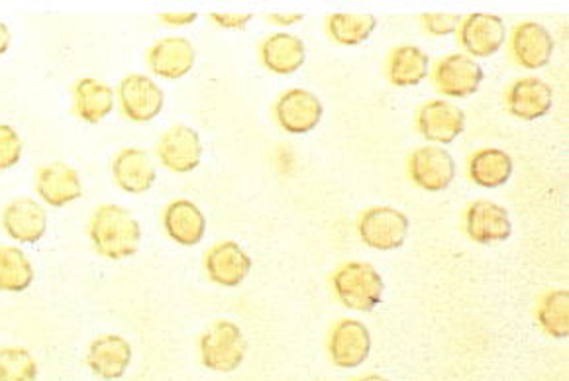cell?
Instances as JSON below:
<instances>
[{
	"label": "cell",
	"instance_id": "6da1fadb",
	"mask_svg": "<svg viewBox=\"0 0 569 381\" xmlns=\"http://www.w3.org/2000/svg\"><path fill=\"white\" fill-rule=\"evenodd\" d=\"M92 247L110 260H124L138 252L142 229L134 214L118 204H102L91 219Z\"/></svg>",
	"mask_w": 569,
	"mask_h": 381
},
{
	"label": "cell",
	"instance_id": "7a4b0ae2",
	"mask_svg": "<svg viewBox=\"0 0 569 381\" xmlns=\"http://www.w3.org/2000/svg\"><path fill=\"white\" fill-rule=\"evenodd\" d=\"M335 289L348 309L369 313L381 303L386 283L373 265L352 262L336 271Z\"/></svg>",
	"mask_w": 569,
	"mask_h": 381
},
{
	"label": "cell",
	"instance_id": "3957f363",
	"mask_svg": "<svg viewBox=\"0 0 569 381\" xmlns=\"http://www.w3.org/2000/svg\"><path fill=\"white\" fill-rule=\"evenodd\" d=\"M246 352L248 340L234 322H217L201 339L202 364L212 372H234L242 365Z\"/></svg>",
	"mask_w": 569,
	"mask_h": 381
},
{
	"label": "cell",
	"instance_id": "277c9868",
	"mask_svg": "<svg viewBox=\"0 0 569 381\" xmlns=\"http://www.w3.org/2000/svg\"><path fill=\"white\" fill-rule=\"evenodd\" d=\"M409 217L393 207H376L363 212L360 237L369 248L397 250L405 244L409 234Z\"/></svg>",
	"mask_w": 569,
	"mask_h": 381
},
{
	"label": "cell",
	"instance_id": "5b68a950",
	"mask_svg": "<svg viewBox=\"0 0 569 381\" xmlns=\"http://www.w3.org/2000/svg\"><path fill=\"white\" fill-rule=\"evenodd\" d=\"M409 171L417 186L430 193H440L452 186L456 161L445 148L425 146L410 156Z\"/></svg>",
	"mask_w": 569,
	"mask_h": 381
},
{
	"label": "cell",
	"instance_id": "8992f818",
	"mask_svg": "<svg viewBox=\"0 0 569 381\" xmlns=\"http://www.w3.org/2000/svg\"><path fill=\"white\" fill-rule=\"evenodd\" d=\"M156 150L161 163L176 173H189L197 170L201 163V138L197 130L183 124L169 128L168 132L161 136Z\"/></svg>",
	"mask_w": 569,
	"mask_h": 381
},
{
	"label": "cell",
	"instance_id": "52a82bcc",
	"mask_svg": "<svg viewBox=\"0 0 569 381\" xmlns=\"http://www.w3.org/2000/svg\"><path fill=\"white\" fill-rule=\"evenodd\" d=\"M118 94H120L126 117L136 122H150L156 119L166 102V94L161 91V87L153 83L150 77L138 76V73L122 79Z\"/></svg>",
	"mask_w": 569,
	"mask_h": 381
},
{
	"label": "cell",
	"instance_id": "ba28073f",
	"mask_svg": "<svg viewBox=\"0 0 569 381\" xmlns=\"http://www.w3.org/2000/svg\"><path fill=\"white\" fill-rule=\"evenodd\" d=\"M481 81H483V69L466 53L448 56L436 68V87L446 97L463 99L469 94L478 93Z\"/></svg>",
	"mask_w": 569,
	"mask_h": 381
},
{
	"label": "cell",
	"instance_id": "9c48e42d",
	"mask_svg": "<svg viewBox=\"0 0 569 381\" xmlns=\"http://www.w3.org/2000/svg\"><path fill=\"white\" fill-rule=\"evenodd\" d=\"M322 102L319 97L305 89H293L277 102L276 114L279 124L291 134H307L319 127L322 120Z\"/></svg>",
	"mask_w": 569,
	"mask_h": 381
},
{
	"label": "cell",
	"instance_id": "30bf717a",
	"mask_svg": "<svg viewBox=\"0 0 569 381\" xmlns=\"http://www.w3.org/2000/svg\"><path fill=\"white\" fill-rule=\"evenodd\" d=\"M371 352V334L369 329L360 321H346L336 324L330 337V357L338 368H358L368 360Z\"/></svg>",
	"mask_w": 569,
	"mask_h": 381
},
{
	"label": "cell",
	"instance_id": "8fae6325",
	"mask_svg": "<svg viewBox=\"0 0 569 381\" xmlns=\"http://www.w3.org/2000/svg\"><path fill=\"white\" fill-rule=\"evenodd\" d=\"M36 189L51 207H63L83 195L79 171L73 170L66 161H51L40 168L36 176Z\"/></svg>",
	"mask_w": 569,
	"mask_h": 381
},
{
	"label": "cell",
	"instance_id": "7c38bea8",
	"mask_svg": "<svg viewBox=\"0 0 569 381\" xmlns=\"http://www.w3.org/2000/svg\"><path fill=\"white\" fill-rule=\"evenodd\" d=\"M112 176L126 193L142 195L156 183L158 171L150 153L138 148H126L112 161Z\"/></svg>",
	"mask_w": 569,
	"mask_h": 381
},
{
	"label": "cell",
	"instance_id": "4fadbf2b",
	"mask_svg": "<svg viewBox=\"0 0 569 381\" xmlns=\"http://www.w3.org/2000/svg\"><path fill=\"white\" fill-rule=\"evenodd\" d=\"M466 128V114L448 101H432L420 109L419 130L430 142L452 144Z\"/></svg>",
	"mask_w": 569,
	"mask_h": 381
},
{
	"label": "cell",
	"instance_id": "5bb4252c",
	"mask_svg": "<svg viewBox=\"0 0 569 381\" xmlns=\"http://www.w3.org/2000/svg\"><path fill=\"white\" fill-rule=\"evenodd\" d=\"M194 58H197V51L193 43L187 38L171 36L151 46L148 63L156 76L181 79L193 69Z\"/></svg>",
	"mask_w": 569,
	"mask_h": 381
},
{
	"label": "cell",
	"instance_id": "9a60e30c",
	"mask_svg": "<svg viewBox=\"0 0 569 381\" xmlns=\"http://www.w3.org/2000/svg\"><path fill=\"white\" fill-rule=\"evenodd\" d=\"M507 38L502 18L495 14H471L461 26V43L476 58H489L501 50Z\"/></svg>",
	"mask_w": 569,
	"mask_h": 381
},
{
	"label": "cell",
	"instance_id": "2e32d148",
	"mask_svg": "<svg viewBox=\"0 0 569 381\" xmlns=\"http://www.w3.org/2000/svg\"><path fill=\"white\" fill-rule=\"evenodd\" d=\"M2 224L10 237L18 242L34 244L46 234L48 229V214L42 204L36 203L28 197H20L17 201L7 204L2 212Z\"/></svg>",
	"mask_w": 569,
	"mask_h": 381
},
{
	"label": "cell",
	"instance_id": "e0dca14e",
	"mask_svg": "<svg viewBox=\"0 0 569 381\" xmlns=\"http://www.w3.org/2000/svg\"><path fill=\"white\" fill-rule=\"evenodd\" d=\"M515 60L525 69H542L550 63L553 53V38L550 30L540 22H525L512 36Z\"/></svg>",
	"mask_w": 569,
	"mask_h": 381
},
{
	"label": "cell",
	"instance_id": "ac0fdd59",
	"mask_svg": "<svg viewBox=\"0 0 569 381\" xmlns=\"http://www.w3.org/2000/svg\"><path fill=\"white\" fill-rule=\"evenodd\" d=\"M466 229L471 240L479 244L502 242L511 237L512 224L509 211L491 201H478L471 204L466 219Z\"/></svg>",
	"mask_w": 569,
	"mask_h": 381
},
{
	"label": "cell",
	"instance_id": "d6986e66",
	"mask_svg": "<svg viewBox=\"0 0 569 381\" xmlns=\"http://www.w3.org/2000/svg\"><path fill=\"white\" fill-rule=\"evenodd\" d=\"M132 360V347L118 334H107L94 340L89 348V368L101 380L112 381L124 375Z\"/></svg>",
	"mask_w": 569,
	"mask_h": 381
},
{
	"label": "cell",
	"instance_id": "ffe728a7",
	"mask_svg": "<svg viewBox=\"0 0 569 381\" xmlns=\"http://www.w3.org/2000/svg\"><path fill=\"white\" fill-rule=\"evenodd\" d=\"M210 280L222 288L240 285L251 271V258L232 240L220 242L207 254Z\"/></svg>",
	"mask_w": 569,
	"mask_h": 381
},
{
	"label": "cell",
	"instance_id": "44dd1931",
	"mask_svg": "<svg viewBox=\"0 0 569 381\" xmlns=\"http://www.w3.org/2000/svg\"><path fill=\"white\" fill-rule=\"evenodd\" d=\"M553 93L542 79H520L507 94V107L512 117L522 120H536L546 117L552 109Z\"/></svg>",
	"mask_w": 569,
	"mask_h": 381
},
{
	"label": "cell",
	"instance_id": "7402d4cb",
	"mask_svg": "<svg viewBox=\"0 0 569 381\" xmlns=\"http://www.w3.org/2000/svg\"><path fill=\"white\" fill-rule=\"evenodd\" d=\"M163 224L169 237L181 247H197L207 230V219L201 209L184 199L169 204L163 214Z\"/></svg>",
	"mask_w": 569,
	"mask_h": 381
},
{
	"label": "cell",
	"instance_id": "603a6c76",
	"mask_svg": "<svg viewBox=\"0 0 569 381\" xmlns=\"http://www.w3.org/2000/svg\"><path fill=\"white\" fill-rule=\"evenodd\" d=\"M261 58L269 71H273L277 76H291L295 71H299L307 60V48L301 38L277 32L263 42Z\"/></svg>",
	"mask_w": 569,
	"mask_h": 381
},
{
	"label": "cell",
	"instance_id": "cb8c5ba5",
	"mask_svg": "<svg viewBox=\"0 0 569 381\" xmlns=\"http://www.w3.org/2000/svg\"><path fill=\"white\" fill-rule=\"evenodd\" d=\"M469 176L473 183L487 189L505 186L512 176L511 156L497 148L479 150L469 161Z\"/></svg>",
	"mask_w": 569,
	"mask_h": 381
},
{
	"label": "cell",
	"instance_id": "d4e9b609",
	"mask_svg": "<svg viewBox=\"0 0 569 381\" xmlns=\"http://www.w3.org/2000/svg\"><path fill=\"white\" fill-rule=\"evenodd\" d=\"M114 107V93L109 86L94 79H81L76 86V111L84 122L97 124L109 117Z\"/></svg>",
	"mask_w": 569,
	"mask_h": 381
},
{
	"label": "cell",
	"instance_id": "484cf974",
	"mask_svg": "<svg viewBox=\"0 0 569 381\" xmlns=\"http://www.w3.org/2000/svg\"><path fill=\"white\" fill-rule=\"evenodd\" d=\"M427 53L417 46H401L389 61V79L395 87L420 86L428 76Z\"/></svg>",
	"mask_w": 569,
	"mask_h": 381
},
{
	"label": "cell",
	"instance_id": "4316f807",
	"mask_svg": "<svg viewBox=\"0 0 569 381\" xmlns=\"http://www.w3.org/2000/svg\"><path fill=\"white\" fill-rule=\"evenodd\" d=\"M34 281V268L22 250L0 247V291H24Z\"/></svg>",
	"mask_w": 569,
	"mask_h": 381
},
{
	"label": "cell",
	"instance_id": "83f0119b",
	"mask_svg": "<svg viewBox=\"0 0 569 381\" xmlns=\"http://www.w3.org/2000/svg\"><path fill=\"white\" fill-rule=\"evenodd\" d=\"M538 321L553 339L569 337V293L568 289H556L542 299L538 307Z\"/></svg>",
	"mask_w": 569,
	"mask_h": 381
},
{
	"label": "cell",
	"instance_id": "f1b7e54d",
	"mask_svg": "<svg viewBox=\"0 0 569 381\" xmlns=\"http://www.w3.org/2000/svg\"><path fill=\"white\" fill-rule=\"evenodd\" d=\"M377 18L373 14H346L338 12L328 20V30L332 40L342 46H358L366 42L376 30Z\"/></svg>",
	"mask_w": 569,
	"mask_h": 381
},
{
	"label": "cell",
	"instance_id": "f546056e",
	"mask_svg": "<svg viewBox=\"0 0 569 381\" xmlns=\"http://www.w3.org/2000/svg\"><path fill=\"white\" fill-rule=\"evenodd\" d=\"M38 364L24 348L0 350V381H34Z\"/></svg>",
	"mask_w": 569,
	"mask_h": 381
},
{
	"label": "cell",
	"instance_id": "4dcf8cb0",
	"mask_svg": "<svg viewBox=\"0 0 569 381\" xmlns=\"http://www.w3.org/2000/svg\"><path fill=\"white\" fill-rule=\"evenodd\" d=\"M22 156V140L17 130L7 124H0V171L17 166Z\"/></svg>",
	"mask_w": 569,
	"mask_h": 381
},
{
	"label": "cell",
	"instance_id": "1f68e13d",
	"mask_svg": "<svg viewBox=\"0 0 569 381\" xmlns=\"http://www.w3.org/2000/svg\"><path fill=\"white\" fill-rule=\"evenodd\" d=\"M460 20L461 18L458 14H438V12H435V14H425L422 24L432 36H448L458 30Z\"/></svg>",
	"mask_w": 569,
	"mask_h": 381
},
{
	"label": "cell",
	"instance_id": "d6a6232c",
	"mask_svg": "<svg viewBox=\"0 0 569 381\" xmlns=\"http://www.w3.org/2000/svg\"><path fill=\"white\" fill-rule=\"evenodd\" d=\"M210 18H212L218 26H222V28L242 30L253 17H251V14H218V12H212Z\"/></svg>",
	"mask_w": 569,
	"mask_h": 381
},
{
	"label": "cell",
	"instance_id": "836d02e7",
	"mask_svg": "<svg viewBox=\"0 0 569 381\" xmlns=\"http://www.w3.org/2000/svg\"><path fill=\"white\" fill-rule=\"evenodd\" d=\"M161 20L169 26L193 24L197 12H181V14H160Z\"/></svg>",
	"mask_w": 569,
	"mask_h": 381
},
{
	"label": "cell",
	"instance_id": "e575fe53",
	"mask_svg": "<svg viewBox=\"0 0 569 381\" xmlns=\"http://www.w3.org/2000/svg\"><path fill=\"white\" fill-rule=\"evenodd\" d=\"M10 40H12V36H10L9 26L0 22V58L9 50Z\"/></svg>",
	"mask_w": 569,
	"mask_h": 381
},
{
	"label": "cell",
	"instance_id": "d590c367",
	"mask_svg": "<svg viewBox=\"0 0 569 381\" xmlns=\"http://www.w3.org/2000/svg\"><path fill=\"white\" fill-rule=\"evenodd\" d=\"M271 20L276 24L291 26L295 22H301L302 14H271Z\"/></svg>",
	"mask_w": 569,
	"mask_h": 381
},
{
	"label": "cell",
	"instance_id": "8d00e7d4",
	"mask_svg": "<svg viewBox=\"0 0 569 381\" xmlns=\"http://www.w3.org/2000/svg\"><path fill=\"white\" fill-rule=\"evenodd\" d=\"M360 381H389L387 378H383V375H377V373H373V375H366V378H361Z\"/></svg>",
	"mask_w": 569,
	"mask_h": 381
}]
</instances>
